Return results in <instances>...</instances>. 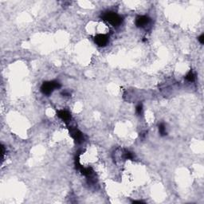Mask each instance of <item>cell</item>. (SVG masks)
<instances>
[{
    "mask_svg": "<svg viewBox=\"0 0 204 204\" xmlns=\"http://www.w3.org/2000/svg\"><path fill=\"white\" fill-rule=\"evenodd\" d=\"M101 18L113 26H119L123 22V18L113 11H105L101 14Z\"/></svg>",
    "mask_w": 204,
    "mask_h": 204,
    "instance_id": "obj_1",
    "label": "cell"
},
{
    "mask_svg": "<svg viewBox=\"0 0 204 204\" xmlns=\"http://www.w3.org/2000/svg\"><path fill=\"white\" fill-rule=\"evenodd\" d=\"M61 84L57 81H45L42 83L40 90L44 95L49 96L55 89L61 88Z\"/></svg>",
    "mask_w": 204,
    "mask_h": 204,
    "instance_id": "obj_2",
    "label": "cell"
},
{
    "mask_svg": "<svg viewBox=\"0 0 204 204\" xmlns=\"http://www.w3.org/2000/svg\"><path fill=\"white\" fill-rule=\"evenodd\" d=\"M70 131V135L71 136L75 143L77 144H81L85 141V136L82 132H81L80 130L78 129L77 128L74 127H70L69 128Z\"/></svg>",
    "mask_w": 204,
    "mask_h": 204,
    "instance_id": "obj_3",
    "label": "cell"
},
{
    "mask_svg": "<svg viewBox=\"0 0 204 204\" xmlns=\"http://www.w3.org/2000/svg\"><path fill=\"white\" fill-rule=\"evenodd\" d=\"M151 23V18L146 15L137 16L135 20V24L138 28H145Z\"/></svg>",
    "mask_w": 204,
    "mask_h": 204,
    "instance_id": "obj_4",
    "label": "cell"
},
{
    "mask_svg": "<svg viewBox=\"0 0 204 204\" xmlns=\"http://www.w3.org/2000/svg\"><path fill=\"white\" fill-rule=\"evenodd\" d=\"M94 41L98 46L104 47L106 46L109 42V37L107 34H99L96 35L94 38Z\"/></svg>",
    "mask_w": 204,
    "mask_h": 204,
    "instance_id": "obj_5",
    "label": "cell"
},
{
    "mask_svg": "<svg viewBox=\"0 0 204 204\" xmlns=\"http://www.w3.org/2000/svg\"><path fill=\"white\" fill-rule=\"evenodd\" d=\"M57 116L64 122H69L71 120V114L66 110H59L57 111Z\"/></svg>",
    "mask_w": 204,
    "mask_h": 204,
    "instance_id": "obj_6",
    "label": "cell"
},
{
    "mask_svg": "<svg viewBox=\"0 0 204 204\" xmlns=\"http://www.w3.org/2000/svg\"><path fill=\"white\" fill-rule=\"evenodd\" d=\"M185 79H186L187 81H189V82H193L195 81V73L191 70H190V71L187 73L186 76H185Z\"/></svg>",
    "mask_w": 204,
    "mask_h": 204,
    "instance_id": "obj_7",
    "label": "cell"
},
{
    "mask_svg": "<svg viewBox=\"0 0 204 204\" xmlns=\"http://www.w3.org/2000/svg\"><path fill=\"white\" fill-rule=\"evenodd\" d=\"M159 132H160V136H164L168 134L167 131H166L165 124L163 123H161V124H159Z\"/></svg>",
    "mask_w": 204,
    "mask_h": 204,
    "instance_id": "obj_8",
    "label": "cell"
},
{
    "mask_svg": "<svg viewBox=\"0 0 204 204\" xmlns=\"http://www.w3.org/2000/svg\"><path fill=\"white\" fill-rule=\"evenodd\" d=\"M124 158L126 160H133L134 159V155L132 154V152H129V151H126L124 152Z\"/></svg>",
    "mask_w": 204,
    "mask_h": 204,
    "instance_id": "obj_9",
    "label": "cell"
},
{
    "mask_svg": "<svg viewBox=\"0 0 204 204\" xmlns=\"http://www.w3.org/2000/svg\"><path fill=\"white\" fill-rule=\"evenodd\" d=\"M136 113L138 114V115H140V114L142 113L143 106L141 104H139V105L136 106Z\"/></svg>",
    "mask_w": 204,
    "mask_h": 204,
    "instance_id": "obj_10",
    "label": "cell"
},
{
    "mask_svg": "<svg viewBox=\"0 0 204 204\" xmlns=\"http://www.w3.org/2000/svg\"><path fill=\"white\" fill-rule=\"evenodd\" d=\"M198 40H199V41L201 43V44H203L204 43V34H201L200 36L199 37V38H198Z\"/></svg>",
    "mask_w": 204,
    "mask_h": 204,
    "instance_id": "obj_11",
    "label": "cell"
},
{
    "mask_svg": "<svg viewBox=\"0 0 204 204\" xmlns=\"http://www.w3.org/2000/svg\"><path fill=\"white\" fill-rule=\"evenodd\" d=\"M132 203H144V202L140 201V200H134V201H132Z\"/></svg>",
    "mask_w": 204,
    "mask_h": 204,
    "instance_id": "obj_12",
    "label": "cell"
}]
</instances>
